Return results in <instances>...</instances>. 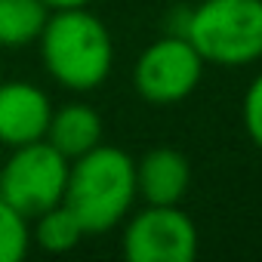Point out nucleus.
Returning a JSON list of instances; mask_svg holds the SVG:
<instances>
[{
  "mask_svg": "<svg viewBox=\"0 0 262 262\" xmlns=\"http://www.w3.org/2000/svg\"><path fill=\"white\" fill-rule=\"evenodd\" d=\"M50 13L43 0H0V47L25 50L37 43Z\"/></svg>",
  "mask_w": 262,
  "mask_h": 262,
  "instance_id": "obj_10",
  "label": "nucleus"
},
{
  "mask_svg": "<svg viewBox=\"0 0 262 262\" xmlns=\"http://www.w3.org/2000/svg\"><path fill=\"white\" fill-rule=\"evenodd\" d=\"M136 201V161L123 148L96 145L68 167L62 204L80 219L86 234L111 231Z\"/></svg>",
  "mask_w": 262,
  "mask_h": 262,
  "instance_id": "obj_2",
  "label": "nucleus"
},
{
  "mask_svg": "<svg viewBox=\"0 0 262 262\" xmlns=\"http://www.w3.org/2000/svg\"><path fill=\"white\" fill-rule=\"evenodd\" d=\"M43 139L59 155L74 161V158L86 155L90 148H96L102 142V117L86 102H68L62 108H53Z\"/></svg>",
  "mask_w": 262,
  "mask_h": 262,
  "instance_id": "obj_9",
  "label": "nucleus"
},
{
  "mask_svg": "<svg viewBox=\"0 0 262 262\" xmlns=\"http://www.w3.org/2000/svg\"><path fill=\"white\" fill-rule=\"evenodd\" d=\"M244 126L256 148H262V71L253 77L247 96H244Z\"/></svg>",
  "mask_w": 262,
  "mask_h": 262,
  "instance_id": "obj_13",
  "label": "nucleus"
},
{
  "mask_svg": "<svg viewBox=\"0 0 262 262\" xmlns=\"http://www.w3.org/2000/svg\"><path fill=\"white\" fill-rule=\"evenodd\" d=\"M31 219L0 201V262H22L31 247Z\"/></svg>",
  "mask_w": 262,
  "mask_h": 262,
  "instance_id": "obj_12",
  "label": "nucleus"
},
{
  "mask_svg": "<svg viewBox=\"0 0 262 262\" xmlns=\"http://www.w3.org/2000/svg\"><path fill=\"white\" fill-rule=\"evenodd\" d=\"M83 237H86V231H83L80 219L65 204H56V207L43 210L40 216H34L31 241H37V247L47 250V253H68Z\"/></svg>",
  "mask_w": 262,
  "mask_h": 262,
  "instance_id": "obj_11",
  "label": "nucleus"
},
{
  "mask_svg": "<svg viewBox=\"0 0 262 262\" xmlns=\"http://www.w3.org/2000/svg\"><path fill=\"white\" fill-rule=\"evenodd\" d=\"M53 114L50 96L28 80L0 83V145H28L47 136Z\"/></svg>",
  "mask_w": 262,
  "mask_h": 262,
  "instance_id": "obj_7",
  "label": "nucleus"
},
{
  "mask_svg": "<svg viewBox=\"0 0 262 262\" xmlns=\"http://www.w3.org/2000/svg\"><path fill=\"white\" fill-rule=\"evenodd\" d=\"M120 247L129 262H191L198 228L179 204H148L126 222Z\"/></svg>",
  "mask_w": 262,
  "mask_h": 262,
  "instance_id": "obj_6",
  "label": "nucleus"
},
{
  "mask_svg": "<svg viewBox=\"0 0 262 262\" xmlns=\"http://www.w3.org/2000/svg\"><path fill=\"white\" fill-rule=\"evenodd\" d=\"M204 65L207 62L182 34H167L145 47L136 59L133 86L151 105H176L198 90Z\"/></svg>",
  "mask_w": 262,
  "mask_h": 262,
  "instance_id": "obj_5",
  "label": "nucleus"
},
{
  "mask_svg": "<svg viewBox=\"0 0 262 262\" xmlns=\"http://www.w3.org/2000/svg\"><path fill=\"white\" fill-rule=\"evenodd\" d=\"M37 43L50 77L71 93H90L102 86L111 74L114 65L111 31L86 7L53 10Z\"/></svg>",
  "mask_w": 262,
  "mask_h": 262,
  "instance_id": "obj_1",
  "label": "nucleus"
},
{
  "mask_svg": "<svg viewBox=\"0 0 262 262\" xmlns=\"http://www.w3.org/2000/svg\"><path fill=\"white\" fill-rule=\"evenodd\" d=\"M68 167L71 161L47 139L19 145L7 161H0V201H7L25 219H34L43 210L62 204Z\"/></svg>",
  "mask_w": 262,
  "mask_h": 262,
  "instance_id": "obj_4",
  "label": "nucleus"
},
{
  "mask_svg": "<svg viewBox=\"0 0 262 262\" xmlns=\"http://www.w3.org/2000/svg\"><path fill=\"white\" fill-rule=\"evenodd\" d=\"M191 185V164L176 148H151L136 161V194L145 204H179Z\"/></svg>",
  "mask_w": 262,
  "mask_h": 262,
  "instance_id": "obj_8",
  "label": "nucleus"
},
{
  "mask_svg": "<svg viewBox=\"0 0 262 262\" xmlns=\"http://www.w3.org/2000/svg\"><path fill=\"white\" fill-rule=\"evenodd\" d=\"M182 37L210 65L241 68L262 59V0H201Z\"/></svg>",
  "mask_w": 262,
  "mask_h": 262,
  "instance_id": "obj_3",
  "label": "nucleus"
},
{
  "mask_svg": "<svg viewBox=\"0 0 262 262\" xmlns=\"http://www.w3.org/2000/svg\"><path fill=\"white\" fill-rule=\"evenodd\" d=\"M50 10H74V7H90L93 0H43Z\"/></svg>",
  "mask_w": 262,
  "mask_h": 262,
  "instance_id": "obj_14",
  "label": "nucleus"
}]
</instances>
